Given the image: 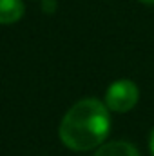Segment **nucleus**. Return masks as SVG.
Wrapping results in <instances>:
<instances>
[{
  "label": "nucleus",
  "instance_id": "20e7f679",
  "mask_svg": "<svg viewBox=\"0 0 154 156\" xmlns=\"http://www.w3.org/2000/svg\"><path fill=\"white\" fill-rule=\"evenodd\" d=\"M94 156H140V153L131 142L116 140L109 144H102Z\"/></svg>",
  "mask_w": 154,
  "mask_h": 156
},
{
  "label": "nucleus",
  "instance_id": "39448f33",
  "mask_svg": "<svg viewBox=\"0 0 154 156\" xmlns=\"http://www.w3.org/2000/svg\"><path fill=\"white\" fill-rule=\"evenodd\" d=\"M149 151L154 156V129H152V133H151V136H149Z\"/></svg>",
  "mask_w": 154,
  "mask_h": 156
},
{
  "label": "nucleus",
  "instance_id": "f257e3e1",
  "mask_svg": "<svg viewBox=\"0 0 154 156\" xmlns=\"http://www.w3.org/2000/svg\"><path fill=\"white\" fill-rule=\"evenodd\" d=\"M111 131V115L105 102L83 98L76 102L62 118L58 136L71 151H93L105 144Z\"/></svg>",
  "mask_w": 154,
  "mask_h": 156
},
{
  "label": "nucleus",
  "instance_id": "f03ea898",
  "mask_svg": "<svg viewBox=\"0 0 154 156\" xmlns=\"http://www.w3.org/2000/svg\"><path fill=\"white\" fill-rule=\"evenodd\" d=\"M140 100L138 85L129 78H120L113 82L105 91V105L113 113H129Z\"/></svg>",
  "mask_w": 154,
  "mask_h": 156
},
{
  "label": "nucleus",
  "instance_id": "423d86ee",
  "mask_svg": "<svg viewBox=\"0 0 154 156\" xmlns=\"http://www.w3.org/2000/svg\"><path fill=\"white\" fill-rule=\"evenodd\" d=\"M142 4H147V5H154V0H140Z\"/></svg>",
  "mask_w": 154,
  "mask_h": 156
},
{
  "label": "nucleus",
  "instance_id": "7ed1b4c3",
  "mask_svg": "<svg viewBox=\"0 0 154 156\" xmlns=\"http://www.w3.org/2000/svg\"><path fill=\"white\" fill-rule=\"evenodd\" d=\"M24 11L22 0H0V26L16 24L24 16Z\"/></svg>",
  "mask_w": 154,
  "mask_h": 156
}]
</instances>
